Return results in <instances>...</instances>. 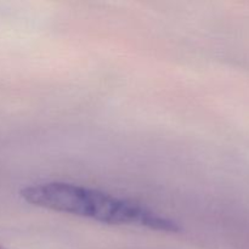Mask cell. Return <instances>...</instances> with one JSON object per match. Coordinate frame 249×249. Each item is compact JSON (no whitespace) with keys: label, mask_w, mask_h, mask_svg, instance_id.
<instances>
[{"label":"cell","mask_w":249,"mask_h":249,"mask_svg":"<svg viewBox=\"0 0 249 249\" xmlns=\"http://www.w3.org/2000/svg\"><path fill=\"white\" fill-rule=\"evenodd\" d=\"M32 206L58 213L91 219L109 225H138L162 232H179L177 221L147 207L106 192L68 182H43L26 186L19 191Z\"/></svg>","instance_id":"6da1fadb"},{"label":"cell","mask_w":249,"mask_h":249,"mask_svg":"<svg viewBox=\"0 0 249 249\" xmlns=\"http://www.w3.org/2000/svg\"><path fill=\"white\" fill-rule=\"evenodd\" d=\"M0 249H4V248H2V247H1V246H0Z\"/></svg>","instance_id":"7a4b0ae2"}]
</instances>
